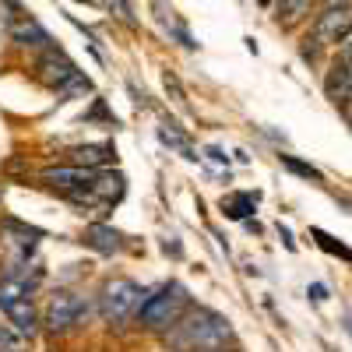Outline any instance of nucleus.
I'll return each instance as SVG.
<instances>
[{
  "instance_id": "nucleus-1",
  "label": "nucleus",
  "mask_w": 352,
  "mask_h": 352,
  "mask_svg": "<svg viewBox=\"0 0 352 352\" xmlns=\"http://www.w3.org/2000/svg\"><path fill=\"white\" fill-rule=\"evenodd\" d=\"M162 338L173 352H219L232 338V328H229V320L222 314L190 303Z\"/></svg>"
},
{
  "instance_id": "nucleus-2",
  "label": "nucleus",
  "mask_w": 352,
  "mask_h": 352,
  "mask_svg": "<svg viewBox=\"0 0 352 352\" xmlns=\"http://www.w3.org/2000/svg\"><path fill=\"white\" fill-rule=\"evenodd\" d=\"M190 307V292L184 282H162L159 289H148V296L141 300L134 320L141 331L148 335H166L176 320H180V314Z\"/></svg>"
},
{
  "instance_id": "nucleus-3",
  "label": "nucleus",
  "mask_w": 352,
  "mask_h": 352,
  "mask_svg": "<svg viewBox=\"0 0 352 352\" xmlns=\"http://www.w3.org/2000/svg\"><path fill=\"white\" fill-rule=\"evenodd\" d=\"M144 296H148V289L138 285L134 278H109L99 289V310L109 324H127V320H134Z\"/></svg>"
},
{
  "instance_id": "nucleus-4",
  "label": "nucleus",
  "mask_w": 352,
  "mask_h": 352,
  "mask_svg": "<svg viewBox=\"0 0 352 352\" xmlns=\"http://www.w3.org/2000/svg\"><path fill=\"white\" fill-rule=\"evenodd\" d=\"M85 314H88V300L81 296V292L56 289L53 296L46 300V307H43V324L53 335H67L85 320Z\"/></svg>"
},
{
  "instance_id": "nucleus-5",
  "label": "nucleus",
  "mask_w": 352,
  "mask_h": 352,
  "mask_svg": "<svg viewBox=\"0 0 352 352\" xmlns=\"http://www.w3.org/2000/svg\"><path fill=\"white\" fill-rule=\"evenodd\" d=\"M74 71H78V67H74V60H71V56H67L64 50H56V46H46V50H43V56H39V64H36L39 81H43V85H50V88L64 85Z\"/></svg>"
},
{
  "instance_id": "nucleus-6",
  "label": "nucleus",
  "mask_w": 352,
  "mask_h": 352,
  "mask_svg": "<svg viewBox=\"0 0 352 352\" xmlns=\"http://www.w3.org/2000/svg\"><path fill=\"white\" fill-rule=\"evenodd\" d=\"M99 176V169L88 166H50L43 169V180L56 190H78V187H92V180Z\"/></svg>"
},
{
  "instance_id": "nucleus-7",
  "label": "nucleus",
  "mask_w": 352,
  "mask_h": 352,
  "mask_svg": "<svg viewBox=\"0 0 352 352\" xmlns=\"http://www.w3.org/2000/svg\"><path fill=\"white\" fill-rule=\"evenodd\" d=\"M314 32L328 43H345L352 36V8L345 11H320L314 21Z\"/></svg>"
},
{
  "instance_id": "nucleus-8",
  "label": "nucleus",
  "mask_w": 352,
  "mask_h": 352,
  "mask_svg": "<svg viewBox=\"0 0 352 352\" xmlns=\"http://www.w3.org/2000/svg\"><path fill=\"white\" fill-rule=\"evenodd\" d=\"M8 36H11V43H18V46H36V50H46V46H50V32H46L39 21L28 18V14L8 18Z\"/></svg>"
},
{
  "instance_id": "nucleus-9",
  "label": "nucleus",
  "mask_w": 352,
  "mask_h": 352,
  "mask_svg": "<svg viewBox=\"0 0 352 352\" xmlns=\"http://www.w3.org/2000/svg\"><path fill=\"white\" fill-rule=\"evenodd\" d=\"M85 243L99 250V254H120L124 250V236L113 226H88L85 229Z\"/></svg>"
},
{
  "instance_id": "nucleus-10",
  "label": "nucleus",
  "mask_w": 352,
  "mask_h": 352,
  "mask_svg": "<svg viewBox=\"0 0 352 352\" xmlns=\"http://www.w3.org/2000/svg\"><path fill=\"white\" fill-rule=\"evenodd\" d=\"M324 96H328L331 102H342V106L352 99V74H349L345 64H335V67L324 74Z\"/></svg>"
},
{
  "instance_id": "nucleus-11",
  "label": "nucleus",
  "mask_w": 352,
  "mask_h": 352,
  "mask_svg": "<svg viewBox=\"0 0 352 352\" xmlns=\"http://www.w3.org/2000/svg\"><path fill=\"white\" fill-rule=\"evenodd\" d=\"M71 162L88 166V169H102L113 162V148L109 144H78V148H71Z\"/></svg>"
},
{
  "instance_id": "nucleus-12",
  "label": "nucleus",
  "mask_w": 352,
  "mask_h": 352,
  "mask_svg": "<svg viewBox=\"0 0 352 352\" xmlns=\"http://www.w3.org/2000/svg\"><path fill=\"white\" fill-rule=\"evenodd\" d=\"M257 201H261V194H250V190L232 194V197H222V212L229 219H250L254 208H257Z\"/></svg>"
},
{
  "instance_id": "nucleus-13",
  "label": "nucleus",
  "mask_w": 352,
  "mask_h": 352,
  "mask_svg": "<svg viewBox=\"0 0 352 352\" xmlns=\"http://www.w3.org/2000/svg\"><path fill=\"white\" fill-rule=\"evenodd\" d=\"M159 138H162V144H169V148H176V152H180L184 159H197V152L190 148V141H187V134L180 131V127H176V124H162L159 127Z\"/></svg>"
},
{
  "instance_id": "nucleus-14",
  "label": "nucleus",
  "mask_w": 352,
  "mask_h": 352,
  "mask_svg": "<svg viewBox=\"0 0 352 352\" xmlns=\"http://www.w3.org/2000/svg\"><path fill=\"white\" fill-rule=\"evenodd\" d=\"M53 92H56V102H67V99H74V96H88V92H92V81H88L81 71H74L64 85H56Z\"/></svg>"
},
{
  "instance_id": "nucleus-15",
  "label": "nucleus",
  "mask_w": 352,
  "mask_h": 352,
  "mask_svg": "<svg viewBox=\"0 0 352 352\" xmlns=\"http://www.w3.org/2000/svg\"><path fill=\"white\" fill-rule=\"evenodd\" d=\"M310 236L317 240V247H320V250H328V254H335V257H342V261H349V264H352V250H349L345 243H338L335 236H328L324 229H310Z\"/></svg>"
},
{
  "instance_id": "nucleus-16",
  "label": "nucleus",
  "mask_w": 352,
  "mask_h": 352,
  "mask_svg": "<svg viewBox=\"0 0 352 352\" xmlns=\"http://www.w3.org/2000/svg\"><path fill=\"white\" fill-rule=\"evenodd\" d=\"M314 4H317V0H282L278 11H275V18H278V21H296V18L310 14Z\"/></svg>"
},
{
  "instance_id": "nucleus-17",
  "label": "nucleus",
  "mask_w": 352,
  "mask_h": 352,
  "mask_svg": "<svg viewBox=\"0 0 352 352\" xmlns=\"http://www.w3.org/2000/svg\"><path fill=\"white\" fill-rule=\"evenodd\" d=\"M278 159H282V166H285L289 173L303 176V180H314V184H324V176H320V169H314L310 162H300L296 155H278Z\"/></svg>"
},
{
  "instance_id": "nucleus-18",
  "label": "nucleus",
  "mask_w": 352,
  "mask_h": 352,
  "mask_svg": "<svg viewBox=\"0 0 352 352\" xmlns=\"http://www.w3.org/2000/svg\"><path fill=\"white\" fill-rule=\"evenodd\" d=\"M0 352H25V338L11 324H0Z\"/></svg>"
},
{
  "instance_id": "nucleus-19",
  "label": "nucleus",
  "mask_w": 352,
  "mask_h": 352,
  "mask_svg": "<svg viewBox=\"0 0 352 352\" xmlns=\"http://www.w3.org/2000/svg\"><path fill=\"white\" fill-rule=\"evenodd\" d=\"M317 53H320V36L314 32V36H307V39H303V46H300V56L314 64V60H317Z\"/></svg>"
},
{
  "instance_id": "nucleus-20",
  "label": "nucleus",
  "mask_w": 352,
  "mask_h": 352,
  "mask_svg": "<svg viewBox=\"0 0 352 352\" xmlns=\"http://www.w3.org/2000/svg\"><path fill=\"white\" fill-rule=\"evenodd\" d=\"M102 4H106V11H113L116 18L134 21V18H131V4H127V0H102Z\"/></svg>"
},
{
  "instance_id": "nucleus-21",
  "label": "nucleus",
  "mask_w": 352,
  "mask_h": 352,
  "mask_svg": "<svg viewBox=\"0 0 352 352\" xmlns=\"http://www.w3.org/2000/svg\"><path fill=\"white\" fill-rule=\"evenodd\" d=\"M310 300H314V303H324V300H328V289L320 285V282H314V285H310Z\"/></svg>"
},
{
  "instance_id": "nucleus-22",
  "label": "nucleus",
  "mask_w": 352,
  "mask_h": 352,
  "mask_svg": "<svg viewBox=\"0 0 352 352\" xmlns=\"http://www.w3.org/2000/svg\"><path fill=\"white\" fill-rule=\"evenodd\" d=\"M204 155H208V159H212V162H222V166H226V162H229V155H226V152H222V148H215V144H212V148H204Z\"/></svg>"
},
{
  "instance_id": "nucleus-23",
  "label": "nucleus",
  "mask_w": 352,
  "mask_h": 352,
  "mask_svg": "<svg viewBox=\"0 0 352 352\" xmlns=\"http://www.w3.org/2000/svg\"><path fill=\"white\" fill-rule=\"evenodd\" d=\"M352 8V0H324V11H345Z\"/></svg>"
},
{
  "instance_id": "nucleus-24",
  "label": "nucleus",
  "mask_w": 352,
  "mask_h": 352,
  "mask_svg": "<svg viewBox=\"0 0 352 352\" xmlns=\"http://www.w3.org/2000/svg\"><path fill=\"white\" fill-rule=\"evenodd\" d=\"M278 236H282V243H285L289 250H296V240H292V232H289V229H285L282 222H278Z\"/></svg>"
},
{
  "instance_id": "nucleus-25",
  "label": "nucleus",
  "mask_w": 352,
  "mask_h": 352,
  "mask_svg": "<svg viewBox=\"0 0 352 352\" xmlns=\"http://www.w3.org/2000/svg\"><path fill=\"white\" fill-rule=\"evenodd\" d=\"M342 64L349 67V74H352V39L345 43V50H342Z\"/></svg>"
},
{
  "instance_id": "nucleus-26",
  "label": "nucleus",
  "mask_w": 352,
  "mask_h": 352,
  "mask_svg": "<svg viewBox=\"0 0 352 352\" xmlns=\"http://www.w3.org/2000/svg\"><path fill=\"white\" fill-rule=\"evenodd\" d=\"M345 116H349V124H352V99L345 102Z\"/></svg>"
},
{
  "instance_id": "nucleus-27",
  "label": "nucleus",
  "mask_w": 352,
  "mask_h": 352,
  "mask_svg": "<svg viewBox=\"0 0 352 352\" xmlns=\"http://www.w3.org/2000/svg\"><path fill=\"white\" fill-rule=\"evenodd\" d=\"M219 352H226V349H219Z\"/></svg>"
}]
</instances>
